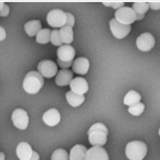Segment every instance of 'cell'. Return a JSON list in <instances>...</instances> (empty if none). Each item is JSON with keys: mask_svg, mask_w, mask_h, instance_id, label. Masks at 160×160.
I'll return each instance as SVG.
<instances>
[{"mask_svg": "<svg viewBox=\"0 0 160 160\" xmlns=\"http://www.w3.org/2000/svg\"><path fill=\"white\" fill-rule=\"evenodd\" d=\"M38 72L43 76V78H53L58 73L57 64L52 60H42L38 64Z\"/></svg>", "mask_w": 160, "mask_h": 160, "instance_id": "8992f818", "label": "cell"}, {"mask_svg": "<svg viewBox=\"0 0 160 160\" xmlns=\"http://www.w3.org/2000/svg\"><path fill=\"white\" fill-rule=\"evenodd\" d=\"M57 63L59 64L60 68H62V69H68L69 66L72 65L73 61H72V62H63V61H60V60L57 59Z\"/></svg>", "mask_w": 160, "mask_h": 160, "instance_id": "f546056e", "label": "cell"}, {"mask_svg": "<svg viewBox=\"0 0 160 160\" xmlns=\"http://www.w3.org/2000/svg\"><path fill=\"white\" fill-rule=\"evenodd\" d=\"M0 160H5V155L3 152H0Z\"/></svg>", "mask_w": 160, "mask_h": 160, "instance_id": "836d02e7", "label": "cell"}, {"mask_svg": "<svg viewBox=\"0 0 160 160\" xmlns=\"http://www.w3.org/2000/svg\"><path fill=\"white\" fill-rule=\"evenodd\" d=\"M87 148L84 145L73 146L69 153V160H86V154H87Z\"/></svg>", "mask_w": 160, "mask_h": 160, "instance_id": "e0dca14e", "label": "cell"}, {"mask_svg": "<svg viewBox=\"0 0 160 160\" xmlns=\"http://www.w3.org/2000/svg\"><path fill=\"white\" fill-rule=\"evenodd\" d=\"M72 72L69 69H60L56 75L55 83L58 86H68L72 81Z\"/></svg>", "mask_w": 160, "mask_h": 160, "instance_id": "2e32d148", "label": "cell"}, {"mask_svg": "<svg viewBox=\"0 0 160 160\" xmlns=\"http://www.w3.org/2000/svg\"><path fill=\"white\" fill-rule=\"evenodd\" d=\"M155 45V38L150 33H143L137 39V47L143 52L150 51Z\"/></svg>", "mask_w": 160, "mask_h": 160, "instance_id": "9c48e42d", "label": "cell"}, {"mask_svg": "<svg viewBox=\"0 0 160 160\" xmlns=\"http://www.w3.org/2000/svg\"><path fill=\"white\" fill-rule=\"evenodd\" d=\"M51 32L52 31H50L49 29H42L36 36L37 42L40 43V44H47V43L50 41Z\"/></svg>", "mask_w": 160, "mask_h": 160, "instance_id": "603a6c76", "label": "cell"}, {"mask_svg": "<svg viewBox=\"0 0 160 160\" xmlns=\"http://www.w3.org/2000/svg\"><path fill=\"white\" fill-rule=\"evenodd\" d=\"M43 122L49 127H55L60 122V113L55 108H51L43 114Z\"/></svg>", "mask_w": 160, "mask_h": 160, "instance_id": "4fadbf2b", "label": "cell"}, {"mask_svg": "<svg viewBox=\"0 0 160 160\" xmlns=\"http://www.w3.org/2000/svg\"><path fill=\"white\" fill-rule=\"evenodd\" d=\"M11 119L14 124L15 128H19V130H26L29 126V116L24 109L18 108L12 112L11 115Z\"/></svg>", "mask_w": 160, "mask_h": 160, "instance_id": "52a82bcc", "label": "cell"}, {"mask_svg": "<svg viewBox=\"0 0 160 160\" xmlns=\"http://www.w3.org/2000/svg\"><path fill=\"white\" fill-rule=\"evenodd\" d=\"M149 4L146 1H136L132 4V9L137 14V21H140L144 18V15L149 10Z\"/></svg>", "mask_w": 160, "mask_h": 160, "instance_id": "ac0fdd59", "label": "cell"}, {"mask_svg": "<svg viewBox=\"0 0 160 160\" xmlns=\"http://www.w3.org/2000/svg\"><path fill=\"white\" fill-rule=\"evenodd\" d=\"M66 100H68V103L72 107H78L80 106L85 101V96L84 95H80V94H76L72 91H68L66 93Z\"/></svg>", "mask_w": 160, "mask_h": 160, "instance_id": "ffe728a7", "label": "cell"}, {"mask_svg": "<svg viewBox=\"0 0 160 160\" xmlns=\"http://www.w3.org/2000/svg\"><path fill=\"white\" fill-rule=\"evenodd\" d=\"M90 62L86 57H79L73 61L72 72L79 75H86L89 71Z\"/></svg>", "mask_w": 160, "mask_h": 160, "instance_id": "9a60e30c", "label": "cell"}, {"mask_svg": "<svg viewBox=\"0 0 160 160\" xmlns=\"http://www.w3.org/2000/svg\"><path fill=\"white\" fill-rule=\"evenodd\" d=\"M66 27H69V28H72L73 26H75V18H73V15L69 12H66V24H65Z\"/></svg>", "mask_w": 160, "mask_h": 160, "instance_id": "83f0119b", "label": "cell"}, {"mask_svg": "<svg viewBox=\"0 0 160 160\" xmlns=\"http://www.w3.org/2000/svg\"><path fill=\"white\" fill-rule=\"evenodd\" d=\"M42 30V25L40 21H30L26 22L25 25V31L27 35H29L30 37L37 36L38 33Z\"/></svg>", "mask_w": 160, "mask_h": 160, "instance_id": "d6986e66", "label": "cell"}, {"mask_svg": "<svg viewBox=\"0 0 160 160\" xmlns=\"http://www.w3.org/2000/svg\"><path fill=\"white\" fill-rule=\"evenodd\" d=\"M86 160H109V156L103 147L95 146L87 150Z\"/></svg>", "mask_w": 160, "mask_h": 160, "instance_id": "30bf717a", "label": "cell"}, {"mask_svg": "<svg viewBox=\"0 0 160 160\" xmlns=\"http://www.w3.org/2000/svg\"><path fill=\"white\" fill-rule=\"evenodd\" d=\"M50 42L52 43L54 46H62L63 42H62L61 35L59 30H53L51 32V37H50Z\"/></svg>", "mask_w": 160, "mask_h": 160, "instance_id": "cb8c5ba5", "label": "cell"}, {"mask_svg": "<svg viewBox=\"0 0 160 160\" xmlns=\"http://www.w3.org/2000/svg\"><path fill=\"white\" fill-rule=\"evenodd\" d=\"M5 5V3L3 2V1H0V10H1L2 8H3V6Z\"/></svg>", "mask_w": 160, "mask_h": 160, "instance_id": "e575fe53", "label": "cell"}, {"mask_svg": "<svg viewBox=\"0 0 160 160\" xmlns=\"http://www.w3.org/2000/svg\"><path fill=\"white\" fill-rule=\"evenodd\" d=\"M102 3L104 5H106V6L113 7V8L116 9V10L124 6V2L123 1H102Z\"/></svg>", "mask_w": 160, "mask_h": 160, "instance_id": "4316f807", "label": "cell"}, {"mask_svg": "<svg viewBox=\"0 0 160 160\" xmlns=\"http://www.w3.org/2000/svg\"><path fill=\"white\" fill-rule=\"evenodd\" d=\"M51 160H69V155L64 149H57L53 152Z\"/></svg>", "mask_w": 160, "mask_h": 160, "instance_id": "d4e9b609", "label": "cell"}, {"mask_svg": "<svg viewBox=\"0 0 160 160\" xmlns=\"http://www.w3.org/2000/svg\"><path fill=\"white\" fill-rule=\"evenodd\" d=\"M144 109H145V105L140 102L138 104H135V105H132V106L128 107V112L134 116H139L144 112Z\"/></svg>", "mask_w": 160, "mask_h": 160, "instance_id": "484cf974", "label": "cell"}, {"mask_svg": "<svg viewBox=\"0 0 160 160\" xmlns=\"http://www.w3.org/2000/svg\"><path fill=\"white\" fill-rule=\"evenodd\" d=\"M59 32H60V35H61L62 42H63L65 45H69L73 41L72 28H69V27L65 26V27H63V28L59 29Z\"/></svg>", "mask_w": 160, "mask_h": 160, "instance_id": "7402d4cb", "label": "cell"}, {"mask_svg": "<svg viewBox=\"0 0 160 160\" xmlns=\"http://www.w3.org/2000/svg\"><path fill=\"white\" fill-rule=\"evenodd\" d=\"M47 22L50 27L55 30L65 27L66 24V12L61 9H53L47 15Z\"/></svg>", "mask_w": 160, "mask_h": 160, "instance_id": "5b68a950", "label": "cell"}, {"mask_svg": "<svg viewBox=\"0 0 160 160\" xmlns=\"http://www.w3.org/2000/svg\"><path fill=\"white\" fill-rule=\"evenodd\" d=\"M34 151L30 144L27 142L19 143L17 147V155L19 160H30L33 156Z\"/></svg>", "mask_w": 160, "mask_h": 160, "instance_id": "5bb4252c", "label": "cell"}, {"mask_svg": "<svg viewBox=\"0 0 160 160\" xmlns=\"http://www.w3.org/2000/svg\"><path fill=\"white\" fill-rule=\"evenodd\" d=\"M88 135H89V142L93 147L95 146L102 147L107 142L108 128L105 127V124L101 122H97L89 128Z\"/></svg>", "mask_w": 160, "mask_h": 160, "instance_id": "6da1fadb", "label": "cell"}, {"mask_svg": "<svg viewBox=\"0 0 160 160\" xmlns=\"http://www.w3.org/2000/svg\"><path fill=\"white\" fill-rule=\"evenodd\" d=\"M147 151V145L141 141H132L126 147V155L130 160H143Z\"/></svg>", "mask_w": 160, "mask_h": 160, "instance_id": "3957f363", "label": "cell"}, {"mask_svg": "<svg viewBox=\"0 0 160 160\" xmlns=\"http://www.w3.org/2000/svg\"><path fill=\"white\" fill-rule=\"evenodd\" d=\"M140 102H141V95H140L138 92L134 91V90L128 92L127 95L124 96V98H123L124 105H128V107L132 106V105H135V104H138Z\"/></svg>", "mask_w": 160, "mask_h": 160, "instance_id": "44dd1931", "label": "cell"}, {"mask_svg": "<svg viewBox=\"0 0 160 160\" xmlns=\"http://www.w3.org/2000/svg\"><path fill=\"white\" fill-rule=\"evenodd\" d=\"M44 85V78L39 72H30L24 79L22 87L28 94H37Z\"/></svg>", "mask_w": 160, "mask_h": 160, "instance_id": "7a4b0ae2", "label": "cell"}, {"mask_svg": "<svg viewBox=\"0 0 160 160\" xmlns=\"http://www.w3.org/2000/svg\"><path fill=\"white\" fill-rule=\"evenodd\" d=\"M6 38V32L3 27H0V42L3 41Z\"/></svg>", "mask_w": 160, "mask_h": 160, "instance_id": "1f68e13d", "label": "cell"}, {"mask_svg": "<svg viewBox=\"0 0 160 160\" xmlns=\"http://www.w3.org/2000/svg\"><path fill=\"white\" fill-rule=\"evenodd\" d=\"M109 26H110V31L112 35L114 36L116 39H123L126 38L131 32V26H127V25H122L120 24L119 22L116 21L115 18H112L110 22H109Z\"/></svg>", "mask_w": 160, "mask_h": 160, "instance_id": "ba28073f", "label": "cell"}, {"mask_svg": "<svg viewBox=\"0 0 160 160\" xmlns=\"http://www.w3.org/2000/svg\"><path fill=\"white\" fill-rule=\"evenodd\" d=\"M76 55L75 48L71 45H62L57 50L58 60L63 62H72Z\"/></svg>", "mask_w": 160, "mask_h": 160, "instance_id": "8fae6325", "label": "cell"}, {"mask_svg": "<svg viewBox=\"0 0 160 160\" xmlns=\"http://www.w3.org/2000/svg\"><path fill=\"white\" fill-rule=\"evenodd\" d=\"M9 13V6L5 4L3 6V8L0 10V17H7Z\"/></svg>", "mask_w": 160, "mask_h": 160, "instance_id": "4dcf8cb0", "label": "cell"}, {"mask_svg": "<svg viewBox=\"0 0 160 160\" xmlns=\"http://www.w3.org/2000/svg\"><path fill=\"white\" fill-rule=\"evenodd\" d=\"M115 19L120 24L131 26L132 22L137 21V14L132 7L123 6L115 11Z\"/></svg>", "mask_w": 160, "mask_h": 160, "instance_id": "277c9868", "label": "cell"}, {"mask_svg": "<svg viewBox=\"0 0 160 160\" xmlns=\"http://www.w3.org/2000/svg\"><path fill=\"white\" fill-rule=\"evenodd\" d=\"M30 160H40V156H39V154L37 153L36 151H34V153H33V156L31 157Z\"/></svg>", "mask_w": 160, "mask_h": 160, "instance_id": "d6a6232c", "label": "cell"}, {"mask_svg": "<svg viewBox=\"0 0 160 160\" xmlns=\"http://www.w3.org/2000/svg\"><path fill=\"white\" fill-rule=\"evenodd\" d=\"M159 136H160V128H159Z\"/></svg>", "mask_w": 160, "mask_h": 160, "instance_id": "d590c367", "label": "cell"}, {"mask_svg": "<svg viewBox=\"0 0 160 160\" xmlns=\"http://www.w3.org/2000/svg\"><path fill=\"white\" fill-rule=\"evenodd\" d=\"M69 87H71V91L80 95H85V93H87L89 90V85L84 78L73 79L69 84Z\"/></svg>", "mask_w": 160, "mask_h": 160, "instance_id": "7c38bea8", "label": "cell"}, {"mask_svg": "<svg viewBox=\"0 0 160 160\" xmlns=\"http://www.w3.org/2000/svg\"><path fill=\"white\" fill-rule=\"evenodd\" d=\"M149 7L154 10H158L160 9V1H149L148 2Z\"/></svg>", "mask_w": 160, "mask_h": 160, "instance_id": "f1b7e54d", "label": "cell"}]
</instances>
